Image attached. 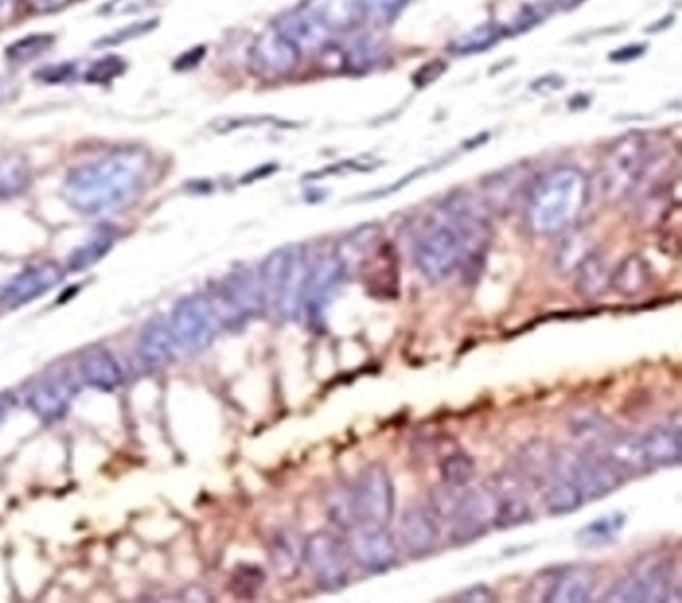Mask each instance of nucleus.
I'll use <instances>...</instances> for the list:
<instances>
[{
    "instance_id": "obj_15",
    "label": "nucleus",
    "mask_w": 682,
    "mask_h": 603,
    "mask_svg": "<svg viewBox=\"0 0 682 603\" xmlns=\"http://www.w3.org/2000/svg\"><path fill=\"white\" fill-rule=\"evenodd\" d=\"M351 534L349 554L365 572L385 573L396 564V542L387 529L356 530Z\"/></svg>"
},
{
    "instance_id": "obj_24",
    "label": "nucleus",
    "mask_w": 682,
    "mask_h": 603,
    "mask_svg": "<svg viewBox=\"0 0 682 603\" xmlns=\"http://www.w3.org/2000/svg\"><path fill=\"white\" fill-rule=\"evenodd\" d=\"M527 175L523 170L501 171L485 183L484 205L491 212H505L516 204L521 192H528Z\"/></svg>"
},
{
    "instance_id": "obj_38",
    "label": "nucleus",
    "mask_w": 682,
    "mask_h": 603,
    "mask_svg": "<svg viewBox=\"0 0 682 603\" xmlns=\"http://www.w3.org/2000/svg\"><path fill=\"white\" fill-rule=\"evenodd\" d=\"M55 44L52 34H31L23 36L6 48V58L11 63L24 64L40 58Z\"/></svg>"
},
{
    "instance_id": "obj_22",
    "label": "nucleus",
    "mask_w": 682,
    "mask_h": 603,
    "mask_svg": "<svg viewBox=\"0 0 682 603\" xmlns=\"http://www.w3.org/2000/svg\"><path fill=\"white\" fill-rule=\"evenodd\" d=\"M302 8L330 34L348 31L361 15L360 0H304Z\"/></svg>"
},
{
    "instance_id": "obj_12",
    "label": "nucleus",
    "mask_w": 682,
    "mask_h": 603,
    "mask_svg": "<svg viewBox=\"0 0 682 603\" xmlns=\"http://www.w3.org/2000/svg\"><path fill=\"white\" fill-rule=\"evenodd\" d=\"M672 572L664 561H652L629 574L605 596L611 603L668 602L673 594Z\"/></svg>"
},
{
    "instance_id": "obj_39",
    "label": "nucleus",
    "mask_w": 682,
    "mask_h": 603,
    "mask_svg": "<svg viewBox=\"0 0 682 603\" xmlns=\"http://www.w3.org/2000/svg\"><path fill=\"white\" fill-rule=\"evenodd\" d=\"M441 478L444 484L453 488H464L475 477L476 468L472 458L464 453H453L441 464Z\"/></svg>"
},
{
    "instance_id": "obj_4",
    "label": "nucleus",
    "mask_w": 682,
    "mask_h": 603,
    "mask_svg": "<svg viewBox=\"0 0 682 603\" xmlns=\"http://www.w3.org/2000/svg\"><path fill=\"white\" fill-rule=\"evenodd\" d=\"M448 199L428 216L415 244V261L428 280L444 281L467 264V233Z\"/></svg>"
},
{
    "instance_id": "obj_41",
    "label": "nucleus",
    "mask_w": 682,
    "mask_h": 603,
    "mask_svg": "<svg viewBox=\"0 0 682 603\" xmlns=\"http://www.w3.org/2000/svg\"><path fill=\"white\" fill-rule=\"evenodd\" d=\"M126 67V62L120 56H103L88 68L86 80L91 84H108L122 76Z\"/></svg>"
},
{
    "instance_id": "obj_11",
    "label": "nucleus",
    "mask_w": 682,
    "mask_h": 603,
    "mask_svg": "<svg viewBox=\"0 0 682 603\" xmlns=\"http://www.w3.org/2000/svg\"><path fill=\"white\" fill-rule=\"evenodd\" d=\"M302 51L278 27L260 32L250 48L248 60L251 71L259 78H286L298 68Z\"/></svg>"
},
{
    "instance_id": "obj_27",
    "label": "nucleus",
    "mask_w": 682,
    "mask_h": 603,
    "mask_svg": "<svg viewBox=\"0 0 682 603\" xmlns=\"http://www.w3.org/2000/svg\"><path fill=\"white\" fill-rule=\"evenodd\" d=\"M270 558L282 578H292L299 573L304 561V542L292 530L282 529L271 537Z\"/></svg>"
},
{
    "instance_id": "obj_23",
    "label": "nucleus",
    "mask_w": 682,
    "mask_h": 603,
    "mask_svg": "<svg viewBox=\"0 0 682 603\" xmlns=\"http://www.w3.org/2000/svg\"><path fill=\"white\" fill-rule=\"evenodd\" d=\"M596 588L593 573L583 568H572L559 574L544 594L548 603H584L591 600Z\"/></svg>"
},
{
    "instance_id": "obj_25",
    "label": "nucleus",
    "mask_w": 682,
    "mask_h": 603,
    "mask_svg": "<svg viewBox=\"0 0 682 603\" xmlns=\"http://www.w3.org/2000/svg\"><path fill=\"white\" fill-rule=\"evenodd\" d=\"M276 27L302 52L318 50L326 46L330 38V32L324 30L303 8L282 16Z\"/></svg>"
},
{
    "instance_id": "obj_9",
    "label": "nucleus",
    "mask_w": 682,
    "mask_h": 603,
    "mask_svg": "<svg viewBox=\"0 0 682 603\" xmlns=\"http://www.w3.org/2000/svg\"><path fill=\"white\" fill-rule=\"evenodd\" d=\"M351 554L340 538L328 532L314 533L304 542V562L320 589L339 592L351 576Z\"/></svg>"
},
{
    "instance_id": "obj_5",
    "label": "nucleus",
    "mask_w": 682,
    "mask_h": 603,
    "mask_svg": "<svg viewBox=\"0 0 682 603\" xmlns=\"http://www.w3.org/2000/svg\"><path fill=\"white\" fill-rule=\"evenodd\" d=\"M306 251L300 245L276 249L260 269L264 303L280 320H294L302 311L307 279Z\"/></svg>"
},
{
    "instance_id": "obj_43",
    "label": "nucleus",
    "mask_w": 682,
    "mask_h": 603,
    "mask_svg": "<svg viewBox=\"0 0 682 603\" xmlns=\"http://www.w3.org/2000/svg\"><path fill=\"white\" fill-rule=\"evenodd\" d=\"M76 75V67L72 63H56L40 68L35 78L47 84L67 83Z\"/></svg>"
},
{
    "instance_id": "obj_17",
    "label": "nucleus",
    "mask_w": 682,
    "mask_h": 603,
    "mask_svg": "<svg viewBox=\"0 0 682 603\" xmlns=\"http://www.w3.org/2000/svg\"><path fill=\"white\" fill-rule=\"evenodd\" d=\"M379 225H363L356 231L348 233L340 241L335 257L340 261L345 275L363 272L383 249Z\"/></svg>"
},
{
    "instance_id": "obj_14",
    "label": "nucleus",
    "mask_w": 682,
    "mask_h": 603,
    "mask_svg": "<svg viewBox=\"0 0 682 603\" xmlns=\"http://www.w3.org/2000/svg\"><path fill=\"white\" fill-rule=\"evenodd\" d=\"M495 502L484 490H468L461 493L449 520L452 521L449 538L453 544H472L483 537L492 524Z\"/></svg>"
},
{
    "instance_id": "obj_8",
    "label": "nucleus",
    "mask_w": 682,
    "mask_h": 603,
    "mask_svg": "<svg viewBox=\"0 0 682 603\" xmlns=\"http://www.w3.org/2000/svg\"><path fill=\"white\" fill-rule=\"evenodd\" d=\"M168 324L176 347L186 353H199L214 341L219 320L210 299L191 296L175 305Z\"/></svg>"
},
{
    "instance_id": "obj_20",
    "label": "nucleus",
    "mask_w": 682,
    "mask_h": 603,
    "mask_svg": "<svg viewBox=\"0 0 682 603\" xmlns=\"http://www.w3.org/2000/svg\"><path fill=\"white\" fill-rule=\"evenodd\" d=\"M176 344L170 324L163 319H154L144 327L139 337L138 356L143 367L158 371L174 360Z\"/></svg>"
},
{
    "instance_id": "obj_42",
    "label": "nucleus",
    "mask_w": 682,
    "mask_h": 603,
    "mask_svg": "<svg viewBox=\"0 0 682 603\" xmlns=\"http://www.w3.org/2000/svg\"><path fill=\"white\" fill-rule=\"evenodd\" d=\"M156 27V20H147V22L132 24L130 27L123 28V30L116 31L115 34H111L103 38L96 44L98 47L115 46V44H120L126 42V40L138 38L154 30Z\"/></svg>"
},
{
    "instance_id": "obj_33",
    "label": "nucleus",
    "mask_w": 682,
    "mask_h": 603,
    "mask_svg": "<svg viewBox=\"0 0 682 603\" xmlns=\"http://www.w3.org/2000/svg\"><path fill=\"white\" fill-rule=\"evenodd\" d=\"M624 522V514H609V516L601 517L599 520L585 525L577 533L576 540L584 548H599V546L611 544L615 540L617 533L623 528Z\"/></svg>"
},
{
    "instance_id": "obj_1",
    "label": "nucleus",
    "mask_w": 682,
    "mask_h": 603,
    "mask_svg": "<svg viewBox=\"0 0 682 603\" xmlns=\"http://www.w3.org/2000/svg\"><path fill=\"white\" fill-rule=\"evenodd\" d=\"M148 172L143 151L120 150L67 176L63 198L86 215H106L126 207L142 191Z\"/></svg>"
},
{
    "instance_id": "obj_3",
    "label": "nucleus",
    "mask_w": 682,
    "mask_h": 603,
    "mask_svg": "<svg viewBox=\"0 0 682 603\" xmlns=\"http://www.w3.org/2000/svg\"><path fill=\"white\" fill-rule=\"evenodd\" d=\"M395 513V488L387 469L368 466L332 500L330 517L340 529H387Z\"/></svg>"
},
{
    "instance_id": "obj_45",
    "label": "nucleus",
    "mask_w": 682,
    "mask_h": 603,
    "mask_svg": "<svg viewBox=\"0 0 682 603\" xmlns=\"http://www.w3.org/2000/svg\"><path fill=\"white\" fill-rule=\"evenodd\" d=\"M453 602L489 603L496 601V593L487 585H473L471 588L461 590L453 597Z\"/></svg>"
},
{
    "instance_id": "obj_19",
    "label": "nucleus",
    "mask_w": 682,
    "mask_h": 603,
    "mask_svg": "<svg viewBox=\"0 0 682 603\" xmlns=\"http://www.w3.org/2000/svg\"><path fill=\"white\" fill-rule=\"evenodd\" d=\"M400 536L409 556L421 558L435 552L440 530L431 514L412 508L401 517Z\"/></svg>"
},
{
    "instance_id": "obj_36",
    "label": "nucleus",
    "mask_w": 682,
    "mask_h": 603,
    "mask_svg": "<svg viewBox=\"0 0 682 603\" xmlns=\"http://www.w3.org/2000/svg\"><path fill=\"white\" fill-rule=\"evenodd\" d=\"M501 36H503L501 27L495 23H485L453 40L451 51L456 55L479 54L492 47Z\"/></svg>"
},
{
    "instance_id": "obj_26",
    "label": "nucleus",
    "mask_w": 682,
    "mask_h": 603,
    "mask_svg": "<svg viewBox=\"0 0 682 603\" xmlns=\"http://www.w3.org/2000/svg\"><path fill=\"white\" fill-rule=\"evenodd\" d=\"M80 372L88 385L100 391H114L122 384L123 373L118 361L103 348H92L84 352L80 360Z\"/></svg>"
},
{
    "instance_id": "obj_52",
    "label": "nucleus",
    "mask_w": 682,
    "mask_h": 603,
    "mask_svg": "<svg viewBox=\"0 0 682 603\" xmlns=\"http://www.w3.org/2000/svg\"><path fill=\"white\" fill-rule=\"evenodd\" d=\"M15 0H0V20H6L14 11Z\"/></svg>"
},
{
    "instance_id": "obj_18",
    "label": "nucleus",
    "mask_w": 682,
    "mask_h": 603,
    "mask_svg": "<svg viewBox=\"0 0 682 603\" xmlns=\"http://www.w3.org/2000/svg\"><path fill=\"white\" fill-rule=\"evenodd\" d=\"M640 445L648 468H672L681 464V426L657 425L641 434Z\"/></svg>"
},
{
    "instance_id": "obj_28",
    "label": "nucleus",
    "mask_w": 682,
    "mask_h": 603,
    "mask_svg": "<svg viewBox=\"0 0 682 603\" xmlns=\"http://www.w3.org/2000/svg\"><path fill=\"white\" fill-rule=\"evenodd\" d=\"M576 288L581 296L597 299L608 289L612 281L607 261L593 251L576 269Z\"/></svg>"
},
{
    "instance_id": "obj_32",
    "label": "nucleus",
    "mask_w": 682,
    "mask_h": 603,
    "mask_svg": "<svg viewBox=\"0 0 682 603\" xmlns=\"http://www.w3.org/2000/svg\"><path fill=\"white\" fill-rule=\"evenodd\" d=\"M543 502L549 514L563 516L576 512L585 501L579 488L571 480L563 477L548 486L544 492Z\"/></svg>"
},
{
    "instance_id": "obj_6",
    "label": "nucleus",
    "mask_w": 682,
    "mask_h": 603,
    "mask_svg": "<svg viewBox=\"0 0 682 603\" xmlns=\"http://www.w3.org/2000/svg\"><path fill=\"white\" fill-rule=\"evenodd\" d=\"M651 166V151L647 139L639 132L621 136L608 148L599 171L601 196L617 201L640 186Z\"/></svg>"
},
{
    "instance_id": "obj_40",
    "label": "nucleus",
    "mask_w": 682,
    "mask_h": 603,
    "mask_svg": "<svg viewBox=\"0 0 682 603\" xmlns=\"http://www.w3.org/2000/svg\"><path fill=\"white\" fill-rule=\"evenodd\" d=\"M411 0H360L361 15L376 24L391 23Z\"/></svg>"
},
{
    "instance_id": "obj_46",
    "label": "nucleus",
    "mask_w": 682,
    "mask_h": 603,
    "mask_svg": "<svg viewBox=\"0 0 682 603\" xmlns=\"http://www.w3.org/2000/svg\"><path fill=\"white\" fill-rule=\"evenodd\" d=\"M204 55H206V48H192V50L184 52L183 55L179 56V59L175 62V68L178 71L192 70V68L199 66L200 62H202L204 58Z\"/></svg>"
},
{
    "instance_id": "obj_50",
    "label": "nucleus",
    "mask_w": 682,
    "mask_h": 603,
    "mask_svg": "<svg viewBox=\"0 0 682 603\" xmlns=\"http://www.w3.org/2000/svg\"><path fill=\"white\" fill-rule=\"evenodd\" d=\"M15 87L14 82L6 76H0V102L4 99L10 98L12 95V88Z\"/></svg>"
},
{
    "instance_id": "obj_30",
    "label": "nucleus",
    "mask_w": 682,
    "mask_h": 603,
    "mask_svg": "<svg viewBox=\"0 0 682 603\" xmlns=\"http://www.w3.org/2000/svg\"><path fill=\"white\" fill-rule=\"evenodd\" d=\"M32 170L22 155L10 154L0 159V199L22 194L30 186Z\"/></svg>"
},
{
    "instance_id": "obj_48",
    "label": "nucleus",
    "mask_w": 682,
    "mask_h": 603,
    "mask_svg": "<svg viewBox=\"0 0 682 603\" xmlns=\"http://www.w3.org/2000/svg\"><path fill=\"white\" fill-rule=\"evenodd\" d=\"M539 20L540 15L535 8H531V10H525L521 12L519 18L515 20V23H513L512 31L515 32V34H519V32H523L528 30V28L535 26L536 23H539Z\"/></svg>"
},
{
    "instance_id": "obj_13",
    "label": "nucleus",
    "mask_w": 682,
    "mask_h": 603,
    "mask_svg": "<svg viewBox=\"0 0 682 603\" xmlns=\"http://www.w3.org/2000/svg\"><path fill=\"white\" fill-rule=\"evenodd\" d=\"M345 275L340 261L334 256L323 257L308 269L304 284L302 311L306 312L308 323L316 329H323L326 311L339 291ZM300 311V312H302Z\"/></svg>"
},
{
    "instance_id": "obj_21",
    "label": "nucleus",
    "mask_w": 682,
    "mask_h": 603,
    "mask_svg": "<svg viewBox=\"0 0 682 603\" xmlns=\"http://www.w3.org/2000/svg\"><path fill=\"white\" fill-rule=\"evenodd\" d=\"M75 393V385L66 377H51L36 385L30 395L32 410L46 421H56L66 414Z\"/></svg>"
},
{
    "instance_id": "obj_35",
    "label": "nucleus",
    "mask_w": 682,
    "mask_h": 603,
    "mask_svg": "<svg viewBox=\"0 0 682 603\" xmlns=\"http://www.w3.org/2000/svg\"><path fill=\"white\" fill-rule=\"evenodd\" d=\"M112 247H114V236H112V233L108 231L100 232L88 240L86 244L80 245L71 253L68 267L74 272L86 271V269L99 263L104 256L108 255Z\"/></svg>"
},
{
    "instance_id": "obj_7",
    "label": "nucleus",
    "mask_w": 682,
    "mask_h": 603,
    "mask_svg": "<svg viewBox=\"0 0 682 603\" xmlns=\"http://www.w3.org/2000/svg\"><path fill=\"white\" fill-rule=\"evenodd\" d=\"M211 303L219 323L243 327L266 308L260 276L250 268L235 269L220 281Z\"/></svg>"
},
{
    "instance_id": "obj_2",
    "label": "nucleus",
    "mask_w": 682,
    "mask_h": 603,
    "mask_svg": "<svg viewBox=\"0 0 682 603\" xmlns=\"http://www.w3.org/2000/svg\"><path fill=\"white\" fill-rule=\"evenodd\" d=\"M587 176L576 167H557L539 176L525 195V220L536 235L568 231L587 204Z\"/></svg>"
},
{
    "instance_id": "obj_16",
    "label": "nucleus",
    "mask_w": 682,
    "mask_h": 603,
    "mask_svg": "<svg viewBox=\"0 0 682 603\" xmlns=\"http://www.w3.org/2000/svg\"><path fill=\"white\" fill-rule=\"evenodd\" d=\"M62 280L63 271L55 263L31 265L4 285L0 301L7 308H18L51 291Z\"/></svg>"
},
{
    "instance_id": "obj_10",
    "label": "nucleus",
    "mask_w": 682,
    "mask_h": 603,
    "mask_svg": "<svg viewBox=\"0 0 682 603\" xmlns=\"http://www.w3.org/2000/svg\"><path fill=\"white\" fill-rule=\"evenodd\" d=\"M559 469L583 494L584 501H596L609 496L623 486L625 477L607 458L569 454L560 458Z\"/></svg>"
},
{
    "instance_id": "obj_37",
    "label": "nucleus",
    "mask_w": 682,
    "mask_h": 603,
    "mask_svg": "<svg viewBox=\"0 0 682 603\" xmlns=\"http://www.w3.org/2000/svg\"><path fill=\"white\" fill-rule=\"evenodd\" d=\"M531 518V508L516 493L505 494L495 505L492 524L496 529L507 530L525 524Z\"/></svg>"
},
{
    "instance_id": "obj_47",
    "label": "nucleus",
    "mask_w": 682,
    "mask_h": 603,
    "mask_svg": "<svg viewBox=\"0 0 682 603\" xmlns=\"http://www.w3.org/2000/svg\"><path fill=\"white\" fill-rule=\"evenodd\" d=\"M445 67L441 62H433L427 64L417 72L415 76V83L419 87L427 86V84L432 83L433 80L439 78L440 74H443Z\"/></svg>"
},
{
    "instance_id": "obj_49",
    "label": "nucleus",
    "mask_w": 682,
    "mask_h": 603,
    "mask_svg": "<svg viewBox=\"0 0 682 603\" xmlns=\"http://www.w3.org/2000/svg\"><path fill=\"white\" fill-rule=\"evenodd\" d=\"M31 2L40 11H54L63 7L68 0H31Z\"/></svg>"
},
{
    "instance_id": "obj_29",
    "label": "nucleus",
    "mask_w": 682,
    "mask_h": 603,
    "mask_svg": "<svg viewBox=\"0 0 682 603\" xmlns=\"http://www.w3.org/2000/svg\"><path fill=\"white\" fill-rule=\"evenodd\" d=\"M651 268L640 256H629L612 272L611 284L624 296H637L649 287Z\"/></svg>"
},
{
    "instance_id": "obj_31",
    "label": "nucleus",
    "mask_w": 682,
    "mask_h": 603,
    "mask_svg": "<svg viewBox=\"0 0 682 603\" xmlns=\"http://www.w3.org/2000/svg\"><path fill=\"white\" fill-rule=\"evenodd\" d=\"M384 58V46L373 36H361L343 55V67L351 74L360 75L379 66Z\"/></svg>"
},
{
    "instance_id": "obj_44",
    "label": "nucleus",
    "mask_w": 682,
    "mask_h": 603,
    "mask_svg": "<svg viewBox=\"0 0 682 603\" xmlns=\"http://www.w3.org/2000/svg\"><path fill=\"white\" fill-rule=\"evenodd\" d=\"M151 0H110L104 4L100 14L107 16L135 15L146 10Z\"/></svg>"
},
{
    "instance_id": "obj_34",
    "label": "nucleus",
    "mask_w": 682,
    "mask_h": 603,
    "mask_svg": "<svg viewBox=\"0 0 682 603\" xmlns=\"http://www.w3.org/2000/svg\"><path fill=\"white\" fill-rule=\"evenodd\" d=\"M592 252L591 239H589L587 233L576 232L564 237L555 255L557 271L561 273L575 272Z\"/></svg>"
},
{
    "instance_id": "obj_51",
    "label": "nucleus",
    "mask_w": 682,
    "mask_h": 603,
    "mask_svg": "<svg viewBox=\"0 0 682 603\" xmlns=\"http://www.w3.org/2000/svg\"><path fill=\"white\" fill-rule=\"evenodd\" d=\"M12 406H14V399L11 396H0V422H2L3 418L7 417V413L10 412Z\"/></svg>"
}]
</instances>
